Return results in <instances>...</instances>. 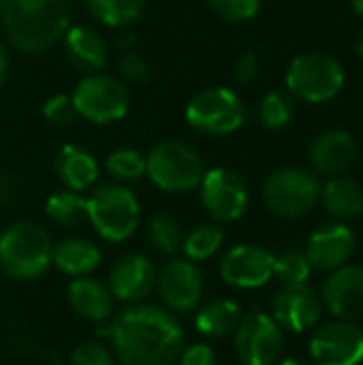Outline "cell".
Listing matches in <instances>:
<instances>
[{
	"instance_id": "18",
	"label": "cell",
	"mask_w": 363,
	"mask_h": 365,
	"mask_svg": "<svg viewBox=\"0 0 363 365\" xmlns=\"http://www.w3.org/2000/svg\"><path fill=\"white\" fill-rule=\"evenodd\" d=\"M321 302L332 317L342 321H363V265H344L325 280Z\"/></svg>"
},
{
	"instance_id": "15",
	"label": "cell",
	"mask_w": 363,
	"mask_h": 365,
	"mask_svg": "<svg viewBox=\"0 0 363 365\" xmlns=\"http://www.w3.org/2000/svg\"><path fill=\"white\" fill-rule=\"evenodd\" d=\"M220 278L233 289H261L274 278V255L255 244L233 246L220 259Z\"/></svg>"
},
{
	"instance_id": "25",
	"label": "cell",
	"mask_w": 363,
	"mask_h": 365,
	"mask_svg": "<svg viewBox=\"0 0 363 365\" xmlns=\"http://www.w3.org/2000/svg\"><path fill=\"white\" fill-rule=\"evenodd\" d=\"M242 321L240 306L231 299L210 302L195 317V327L205 338H225L235 331Z\"/></svg>"
},
{
	"instance_id": "21",
	"label": "cell",
	"mask_w": 363,
	"mask_h": 365,
	"mask_svg": "<svg viewBox=\"0 0 363 365\" xmlns=\"http://www.w3.org/2000/svg\"><path fill=\"white\" fill-rule=\"evenodd\" d=\"M53 171L64 188L75 192H86L96 186L101 167L94 154L77 143H66L60 148L53 160Z\"/></svg>"
},
{
	"instance_id": "1",
	"label": "cell",
	"mask_w": 363,
	"mask_h": 365,
	"mask_svg": "<svg viewBox=\"0 0 363 365\" xmlns=\"http://www.w3.org/2000/svg\"><path fill=\"white\" fill-rule=\"evenodd\" d=\"M98 336L109 338L122 365H173L184 351L178 317L154 304H128L109 325L98 327Z\"/></svg>"
},
{
	"instance_id": "35",
	"label": "cell",
	"mask_w": 363,
	"mask_h": 365,
	"mask_svg": "<svg viewBox=\"0 0 363 365\" xmlns=\"http://www.w3.org/2000/svg\"><path fill=\"white\" fill-rule=\"evenodd\" d=\"M118 73L126 83H135V86H141L150 79L148 62L143 60V56H139L131 49L118 58Z\"/></svg>"
},
{
	"instance_id": "22",
	"label": "cell",
	"mask_w": 363,
	"mask_h": 365,
	"mask_svg": "<svg viewBox=\"0 0 363 365\" xmlns=\"http://www.w3.org/2000/svg\"><path fill=\"white\" fill-rule=\"evenodd\" d=\"M66 297L75 314H79L86 321L105 323L113 314V297L101 280H94L88 276L75 278L68 284Z\"/></svg>"
},
{
	"instance_id": "29",
	"label": "cell",
	"mask_w": 363,
	"mask_h": 365,
	"mask_svg": "<svg viewBox=\"0 0 363 365\" xmlns=\"http://www.w3.org/2000/svg\"><path fill=\"white\" fill-rule=\"evenodd\" d=\"M105 171L120 184L137 182L145 175V156L135 148H118L107 154Z\"/></svg>"
},
{
	"instance_id": "3",
	"label": "cell",
	"mask_w": 363,
	"mask_h": 365,
	"mask_svg": "<svg viewBox=\"0 0 363 365\" xmlns=\"http://www.w3.org/2000/svg\"><path fill=\"white\" fill-rule=\"evenodd\" d=\"M51 237L34 222H13L0 233V269L13 280L39 278L51 265Z\"/></svg>"
},
{
	"instance_id": "20",
	"label": "cell",
	"mask_w": 363,
	"mask_h": 365,
	"mask_svg": "<svg viewBox=\"0 0 363 365\" xmlns=\"http://www.w3.org/2000/svg\"><path fill=\"white\" fill-rule=\"evenodd\" d=\"M62 43H64V56L75 71L83 75H92L105 68L109 58L107 41L94 28L68 26V30L62 36Z\"/></svg>"
},
{
	"instance_id": "28",
	"label": "cell",
	"mask_w": 363,
	"mask_h": 365,
	"mask_svg": "<svg viewBox=\"0 0 363 365\" xmlns=\"http://www.w3.org/2000/svg\"><path fill=\"white\" fill-rule=\"evenodd\" d=\"M225 242V231L218 222H205L195 227L188 235H184L182 252L188 261H205L214 257Z\"/></svg>"
},
{
	"instance_id": "30",
	"label": "cell",
	"mask_w": 363,
	"mask_h": 365,
	"mask_svg": "<svg viewBox=\"0 0 363 365\" xmlns=\"http://www.w3.org/2000/svg\"><path fill=\"white\" fill-rule=\"evenodd\" d=\"M148 240L152 244V248L160 255H175L178 250H182V242H184V231L180 227V222L171 216V214H156L150 220L148 227Z\"/></svg>"
},
{
	"instance_id": "33",
	"label": "cell",
	"mask_w": 363,
	"mask_h": 365,
	"mask_svg": "<svg viewBox=\"0 0 363 365\" xmlns=\"http://www.w3.org/2000/svg\"><path fill=\"white\" fill-rule=\"evenodd\" d=\"M205 2L216 17L229 24L248 21L261 9V0H205Z\"/></svg>"
},
{
	"instance_id": "13",
	"label": "cell",
	"mask_w": 363,
	"mask_h": 365,
	"mask_svg": "<svg viewBox=\"0 0 363 365\" xmlns=\"http://www.w3.org/2000/svg\"><path fill=\"white\" fill-rule=\"evenodd\" d=\"M323 314L321 295L308 284H282L272 299V319L282 331L306 334L315 329Z\"/></svg>"
},
{
	"instance_id": "26",
	"label": "cell",
	"mask_w": 363,
	"mask_h": 365,
	"mask_svg": "<svg viewBox=\"0 0 363 365\" xmlns=\"http://www.w3.org/2000/svg\"><path fill=\"white\" fill-rule=\"evenodd\" d=\"M88 13L107 28H126L135 24L148 0H83Z\"/></svg>"
},
{
	"instance_id": "43",
	"label": "cell",
	"mask_w": 363,
	"mask_h": 365,
	"mask_svg": "<svg viewBox=\"0 0 363 365\" xmlns=\"http://www.w3.org/2000/svg\"><path fill=\"white\" fill-rule=\"evenodd\" d=\"M355 49H357V56L363 60V32L359 34V38H357V45H355Z\"/></svg>"
},
{
	"instance_id": "12",
	"label": "cell",
	"mask_w": 363,
	"mask_h": 365,
	"mask_svg": "<svg viewBox=\"0 0 363 365\" xmlns=\"http://www.w3.org/2000/svg\"><path fill=\"white\" fill-rule=\"evenodd\" d=\"M308 353L312 365H359L363 361V329L342 319L325 323L312 334Z\"/></svg>"
},
{
	"instance_id": "40",
	"label": "cell",
	"mask_w": 363,
	"mask_h": 365,
	"mask_svg": "<svg viewBox=\"0 0 363 365\" xmlns=\"http://www.w3.org/2000/svg\"><path fill=\"white\" fill-rule=\"evenodd\" d=\"M9 66H11L9 49H6V45L0 41V88L4 86V81H6V77H9Z\"/></svg>"
},
{
	"instance_id": "37",
	"label": "cell",
	"mask_w": 363,
	"mask_h": 365,
	"mask_svg": "<svg viewBox=\"0 0 363 365\" xmlns=\"http://www.w3.org/2000/svg\"><path fill=\"white\" fill-rule=\"evenodd\" d=\"M178 359H180V365H218L214 351L203 342L184 349Z\"/></svg>"
},
{
	"instance_id": "2",
	"label": "cell",
	"mask_w": 363,
	"mask_h": 365,
	"mask_svg": "<svg viewBox=\"0 0 363 365\" xmlns=\"http://www.w3.org/2000/svg\"><path fill=\"white\" fill-rule=\"evenodd\" d=\"M68 0H0V24L21 53H45L68 30Z\"/></svg>"
},
{
	"instance_id": "34",
	"label": "cell",
	"mask_w": 363,
	"mask_h": 365,
	"mask_svg": "<svg viewBox=\"0 0 363 365\" xmlns=\"http://www.w3.org/2000/svg\"><path fill=\"white\" fill-rule=\"evenodd\" d=\"M43 118L53 126H66L77 118L71 94H53L43 105Z\"/></svg>"
},
{
	"instance_id": "32",
	"label": "cell",
	"mask_w": 363,
	"mask_h": 365,
	"mask_svg": "<svg viewBox=\"0 0 363 365\" xmlns=\"http://www.w3.org/2000/svg\"><path fill=\"white\" fill-rule=\"evenodd\" d=\"M312 274V265L306 257V252L287 250L278 257H274V276L282 284H300L308 282Z\"/></svg>"
},
{
	"instance_id": "14",
	"label": "cell",
	"mask_w": 363,
	"mask_h": 365,
	"mask_svg": "<svg viewBox=\"0 0 363 365\" xmlns=\"http://www.w3.org/2000/svg\"><path fill=\"white\" fill-rule=\"evenodd\" d=\"M156 287L169 312L188 314L199 306L203 297L205 278L193 261L175 259L160 269V274L156 276Z\"/></svg>"
},
{
	"instance_id": "39",
	"label": "cell",
	"mask_w": 363,
	"mask_h": 365,
	"mask_svg": "<svg viewBox=\"0 0 363 365\" xmlns=\"http://www.w3.org/2000/svg\"><path fill=\"white\" fill-rule=\"evenodd\" d=\"M17 182L11 175L0 173V205H9L17 199Z\"/></svg>"
},
{
	"instance_id": "38",
	"label": "cell",
	"mask_w": 363,
	"mask_h": 365,
	"mask_svg": "<svg viewBox=\"0 0 363 365\" xmlns=\"http://www.w3.org/2000/svg\"><path fill=\"white\" fill-rule=\"evenodd\" d=\"M259 73V58L255 51L242 53L233 64V77L237 83H250Z\"/></svg>"
},
{
	"instance_id": "5",
	"label": "cell",
	"mask_w": 363,
	"mask_h": 365,
	"mask_svg": "<svg viewBox=\"0 0 363 365\" xmlns=\"http://www.w3.org/2000/svg\"><path fill=\"white\" fill-rule=\"evenodd\" d=\"M205 173L203 158L184 141L167 139L156 143L145 154V175L150 182L169 195H184L199 188Z\"/></svg>"
},
{
	"instance_id": "24",
	"label": "cell",
	"mask_w": 363,
	"mask_h": 365,
	"mask_svg": "<svg viewBox=\"0 0 363 365\" xmlns=\"http://www.w3.org/2000/svg\"><path fill=\"white\" fill-rule=\"evenodd\" d=\"M51 263L71 278H83L98 267L101 250L86 237H68L53 246Z\"/></svg>"
},
{
	"instance_id": "42",
	"label": "cell",
	"mask_w": 363,
	"mask_h": 365,
	"mask_svg": "<svg viewBox=\"0 0 363 365\" xmlns=\"http://www.w3.org/2000/svg\"><path fill=\"white\" fill-rule=\"evenodd\" d=\"M351 4H353V11L363 19V0H351Z\"/></svg>"
},
{
	"instance_id": "6",
	"label": "cell",
	"mask_w": 363,
	"mask_h": 365,
	"mask_svg": "<svg viewBox=\"0 0 363 365\" xmlns=\"http://www.w3.org/2000/svg\"><path fill=\"white\" fill-rule=\"evenodd\" d=\"M285 81L293 98L317 105L338 96L347 83V75L334 56L325 51H308L289 64Z\"/></svg>"
},
{
	"instance_id": "10",
	"label": "cell",
	"mask_w": 363,
	"mask_h": 365,
	"mask_svg": "<svg viewBox=\"0 0 363 365\" xmlns=\"http://www.w3.org/2000/svg\"><path fill=\"white\" fill-rule=\"evenodd\" d=\"M199 197L208 216L218 225L240 220L250 205L246 182L242 180V175L227 167H214L203 173Z\"/></svg>"
},
{
	"instance_id": "16",
	"label": "cell",
	"mask_w": 363,
	"mask_h": 365,
	"mask_svg": "<svg viewBox=\"0 0 363 365\" xmlns=\"http://www.w3.org/2000/svg\"><path fill=\"white\" fill-rule=\"evenodd\" d=\"M308 160L317 178H338L357 160V141L344 128H329L317 135L308 150Z\"/></svg>"
},
{
	"instance_id": "7",
	"label": "cell",
	"mask_w": 363,
	"mask_h": 365,
	"mask_svg": "<svg viewBox=\"0 0 363 365\" xmlns=\"http://www.w3.org/2000/svg\"><path fill=\"white\" fill-rule=\"evenodd\" d=\"M321 201V182L312 171L300 167H282L263 184L265 207L287 220L304 218Z\"/></svg>"
},
{
	"instance_id": "8",
	"label": "cell",
	"mask_w": 363,
	"mask_h": 365,
	"mask_svg": "<svg viewBox=\"0 0 363 365\" xmlns=\"http://www.w3.org/2000/svg\"><path fill=\"white\" fill-rule=\"evenodd\" d=\"M71 101L77 115L92 124L120 122L131 109V92L124 81L103 71L83 75L71 94Z\"/></svg>"
},
{
	"instance_id": "4",
	"label": "cell",
	"mask_w": 363,
	"mask_h": 365,
	"mask_svg": "<svg viewBox=\"0 0 363 365\" xmlns=\"http://www.w3.org/2000/svg\"><path fill=\"white\" fill-rule=\"evenodd\" d=\"M139 218V199L126 184L105 182L92 188L88 197V220L105 242H126L137 231Z\"/></svg>"
},
{
	"instance_id": "27",
	"label": "cell",
	"mask_w": 363,
	"mask_h": 365,
	"mask_svg": "<svg viewBox=\"0 0 363 365\" xmlns=\"http://www.w3.org/2000/svg\"><path fill=\"white\" fill-rule=\"evenodd\" d=\"M45 214L58 227H79L83 220H88V197L68 188L58 190L47 199Z\"/></svg>"
},
{
	"instance_id": "19",
	"label": "cell",
	"mask_w": 363,
	"mask_h": 365,
	"mask_svg": "<svg viewBox=\"0 0 363 365\" xmlns=\"http://www.w3.org/2000/svg\"><path fill=\"white\" fill-rule=\"evenodd\" d=\"M355 252V233L344 222H327L319 227L306 246V257L312 269L319 272H336L353 259Z\"/></svg>"
},
{
	"instance_id": "9",
	"label": "cell",
	"mask_w": 363,
	"mask_h": 365,
	"mask_svg": "<svg viewBox=\"0 0 363 365\" xmlns=\"http://www.w3.org/2000/svg\"><path fill=\"white\" fill-rule=\"evenodd\" d=\"M242 98L225 86H214L197 92L184 111L190 128L210 137H225L235 133L244 124Z\"/></svg>"
},
{
	"instance_id": "41",
	"label": "cell",
	"mask_w": 363,
	"mask_h": 365,
	"mask_svg": "<svg viewBox=\"0 0 363 365\" xmlns=\"http://www.w3.org/2000/svg\"><path fill=\"white\" fill-rule=\"evenodd\" d=\"M274 365H308L306 361H302V359H293V357H289V359H278Z\"/></svg>"
},
{
	"instance_id": "17",
	"label": "cell",
	"mask_w": 363,
	"mask_h": 365,
	"mask_svg": "<svg viewBox=\"0 0 363 365\" xmlns=\"http://www.w3.org/2000/svg\"><path fill=\"white\" fill-rule=\"evenodd\" d=\"M156 287V267L152 259L139 252L124 255L109 272L107 289L122 304H139Z\"/></svg>"
},
{
	"instance_id": "36",
	"label": "cell",
	"mask_w": 363,
	"mask_h": 365,
	"mask_svg": "<svg viewBox=\"0 0 363 365\" xmlns=\"http://www.w3.org/2000/svg\"><path fill=\"white\" fill-rule=\"evenodd\" d=\"M71 365H113V357H111L109 349H105L103 344L83 342L73 351Z\"/></svg>"
},
{
	"instance_id": "31",
	"label": "cell",
	"mask_w": 363,
	"mask_h": 365,
	"mask_svg": "<svg viewBox=\"0 0 363 365\" xmlns=\"http://www.w3.org/2000/svg\"><path fill=\"white\" fill-rule=\"evenodd\" d=\"M293 98L285 92H267L259 101V122L267 130H280L293 120Z\"/></svg>"
},
{
	"instance_id": "11",
	"label": "cell",
	"mask_w": 363,
	"mask_h": 365,
	"mask_svg": "<svg viewBox=\"0 0 363 365\" xmlns=\"http://www.w3.org/2000/svg\"><path fill=\"white\" fill-rule=\"evenodd\" d=\"M233 344L244 365H274L285 351V334L272 314L250 312L235 327Z\"/></svg>"
},
{
	"instance_id": "23",
	"label": "cell",
	"mask_w": 363,
	"mask_h": 365,
	"mask_svg": "<svg viewBox=\"0 0 363 365\" xmlns=\"http://www.w3.org/2000/svg\"><path fill=\"white\" fill-rule=\"evenodd\" d=\"M321 203L338 222L355 220L363 214L362 184L347 175L329 178L325 184H321Z\"/></svg>"
}]
</instances>
